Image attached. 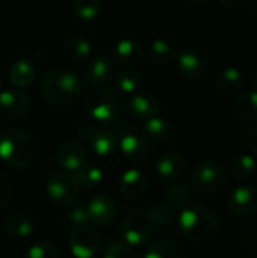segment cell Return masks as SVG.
I'll return each mask as SVG.
<instances>
[{"label": "cell", "instance_id": "9c48e42d", "mask_svg": "<svg viewBox=\"0 0 257 258\" xmlns=\"http://www.w3.org/2000/svg\"><path fill=\"white\" fill-rule=\"evenodd\" d=\"M68 246L76 258H95L101 248V239L92 227L80 225L71 231Z\"/></svg>", "mask_w": 257, "mask_h": 258}, {"label": "cell", "instance_id": "52a82bcc", "mask_svg": "<svg viewBox=\"0 0 257 258\" xmlns=\"http://www.w3.org/2000/svg\"><path fill=\"white\" fill-rule=\"evenodd\" d=\"M77 135L80 139L86 141L91 150L101 157H109L115 153L118 141L114 132L103 125H89L82 124L77 127Z\"/></svg>", "mask_w": 257, "mask_h": 258}, {"label": "cell", "instance_id": "ee69618b", "mask_svg": "<svg viewBox=\"0 0 257 258\" xmlns=\"http://www.w3.org/2000/svg\"><path fill=\"white\" fill-rule=\"evenodd\" d=\"M236 258H257V255H254V254H242V255Z\"/></svg>", "mask_w": 257, "mask_h": 258}, {"label": "cell", "instance_id": "d6986e66", "mask_svg": "<svg viewBox=\"0 0 257 258\" xmlns=\"http://www.w3.org/2000/svg\"><path fill=\"white\" fill-rule=\"evenodd\" d=\"M114 63L106 56H97L88 60L85 67V79L97 86H103L109 83L114 77Z\"/></svg>", "mask_w": 257, "mask_h": 258}, {"label": "cell", "instance_id": "603a6c76", "mask_svg": "<svg viewBox=\"0 0 257 258\" xmlns=\"http://www.w3.org/2000/svg\"><path fill=\"white\" fill-rule=\"evenodd\" d=\"M6 230L15 239H26V237L32 236L35 225H33L32 218L27 213L15 212L6 221Z\"/></svg>", "mask_w": 257, "mask_h": 258}, {"label": "cell", "instance_id": "7402d4cb", "mask_svg": "<svg viewBox=\"0 0 257 258\" xmlns=\"http://www.w3.org/2000/svg\"><path fill=\"white\" fill-rule=\"evenodd\" d=\"M235 112L236 115L247 122L257 121V91L241 92L235 100Z\"/></svg>", "mask_w": 257, "mask_h": 258}, {"label": "cell", "instance_id": "9a60e30c", "mask_svg": "<svg viewBox=\"0 0 257 258\" xmlns=\"http://www.w3.org/2000/svg\"><path fill=\"white\" fill-rule=\"evenodd\" d=\"M126 106H127V110L132 116L142 119V121L156 116L159 113V109H161L159 100L150 92L132 94V97L127 100Z\"/></svg>", "mask_w": 257, "mask_h": 258}, {"label": "cell", "instance_id": "f6af8a7d", "mask_svg": "<svg viewBox=\"0 0 257 258\" xmlns=\"http://www.w3.org/2000/svg\"><path fill=\"white\" fill-rule=\"evenodd\" d=\"M189 2H195V3H201V2H206V0H189Z\"/></svg>", "mask_w": 257, "mask_h": 258}, {"label": "cell", "instance_id": "2e32d148", "mask_svg": "<svg viewBox=\"0 0 257 258\" xmlns=\"http://www.w3.org/2000/svg\"><path fill=\"white\" fill-rule=\"evenodd\" d=\"M121 154L133 163H142L150 157V145L147 139L133 133H124L118 142Z\"/></svg>", "mask_w": 257, "mask_h": 258}, {"label": "cell", "instance_id": "bcb514c9", "mask_svg": "<svg viewBox=\"0 0 257 258\" xmlns=\"http://www.w3.org/2000/svg\"><path fill=\"white\" fill-rule=\"evenodd\" d=\"M0 86H2V79H0Z\"/></svg>", "mask_w": 257, "mask_h": 258}, {"label": "cell", "instance_id": "7c38bea8", "mask_svg": "<svg viewBox=\"0 0 257 258\" xmlns=\"http://www.w3.org/2000/svg\"><path fill=\"white\" fill-rule=\"evenodd\" d=\"M30 110V98L20 89H5L0 92V113L9 119H20Z\"/></svg>", "mask_w": 257, "mask_h": 258}, {"label": "cell", "instance_id": "44dd1931", "mask_svg": "<svg viewBox=\"0 0 257 258\" xmlns=\"http://www.w3.org/2000/svg\"><path fill=\"white\" fill-rule=\"evenodd\" d=\"M142 132L144 135L153 141V142H158V144H165L170 141L171 138V125L170 122L165 119V118H161V116H153V118H148L144 121V125H142Z\"/></svg>", "mask_w": 257, "mask_h": 258}, {"label": "cell", "instance_id": "b9f144b4", "mask_svg": "<svg viewBox=\"0 0 257 258\" xmlns=\"http://www.w3.org/2000/svg\"><path fill=\"white\" fill-rule=\"evenodd\" d=\"M224 6H227V8H235V6H238L242 0H220Z\"/></svg>", "mask_w": 257, "mask_h": 258}, {"label": "cell", "instance_id": "cb8c5ba5", "mask_svg": "<svg viewBox=\"0 0 257 258\" xmlns=\"http://www.w3.org/2000/svg\"><path fill=\"white\" fill-rule=\"evenodd\" d=\"M217 88L221 95L233 97L242 88V74L236 68H226L217 79Z\"/></svg>", "mask_w": 257, "mask_h": 258}, {"label": "cell", "instance_id": "5bb4252c", "mask_svg": "<svg viewBox=\"0 0 257 258\" xmlns=\"http://www.w3.org/2000/svg\"><path fill=\"white\" fill-rule=\"evenodd\" d=\"M85 207H86L89 222H92L95 225H109L117 216L115 203L105 195L91 198Z\"/></svg>", "mask_w": 257, "mask_h": 258}, {"label": "cell", "instance_id": "e0dca14e", "mask_svg": "<svg viewBox=\"0 0 257 258\" xmlns=\"http://www.w3.org/2000/svg\"><path fill=\"white\" fill-rule=\"evenodd\" d=\"M186 163L185 159L176 151L164 153L156 162V172L165 181H177L185 174Z\"/></svg>", "mask_w": 257, "mask_h": 258}, {"label": "cell", "instance_id": "e575fe53", "mask_svg": "<svg viewBox=\"0 0 257 258\" xmlns=\"http://www.w3.org/2000/svg\"><path fill=\"white\" fill-rule=\"evenodd\" d=\"M26 258H59V252L53 243L38 242L27 249Z\"/></svg>", "mask_w": 257, "mask_h": 258}, {"label": "cell", "instance_id": "d590c367", "mask_svg": "<svg viewBox=\"0 0 257 258\" xmlns=\"http://www.w3.org/2000/svg\"><path fill=\"white\" fill-rule=\"evenodd\" d=\"M103 258H135L133 249L123 242H109Z\"/></svg>", "mask_w": 257, "mask_h": 258}, {"label": "cell", "instance_id": "f546056e", "mask_svg": "<svg viewBox=\"0 0 257 258\" xmlns=\"http://www.w3.org/2000/svg\"><path fill=\"white\" fill-rule=\"evenodd\" d=\"M115 85L117 89L123 94L132 95L136 92V89L141 85V76L138 71L132 70V68H126L123 71H120L115 77Z\"/></svg>", "mask_w": 257, "mask_h": 258}, {"label": "cell", "instance_id": "484cf974", "mask_svg": "<svg viewBox=\"0 0 257 258\" xmlns=\"http://www.w3.org/2000/svg\"><path fill=\"white\" fill-rule=\"evenodd\" d=\"M165 198H167V204L173 210H183L188 206H191L194 201V195L186 184H176L168 187L165 192Z\"/></svg>", "mask_w": 257, "mask_h": 258}, {"label": "cell", "instance_id": "74e56055", "mask_svg": "<svg viewBox=\"0 0 257 258\" xmlns=\"http://www.w3.org/2000/svg\"><path fill=\"white\" fill-rule=\"evenodd\" d=\"M11 198V184L5 175L0 174V207H3Z\"/></svg>", "mask_w": 257, "mask_h": 258}, {"label": "cell", "instance_id": "ac0fdd59", "mask_svg": "<svg viewBox=\"0 0 257 258\" xmlns=\"http://www.w3.org/2000/svg\"><path fill=\"white\" fill-rule=\"evenodd\" d=\"M58 162L67 172L74 174L86 163V151L79 142H65L58 151Z\"/></svg>", "mask_w": 257, "mask_h": 258}, {"label": "cell", "instance_id": "836d02e7", "mask_svg": "<svg viewBox=\"0 0 257 258\" xmlns=\"http://www.w3.org/2000/svg\"><path fill=\"white\" fill-rule=\"evenodd\" d=\"M174 47L165 39H156L150 45V57L158 63H168L174 59Z\"/></svg>", "mask_w": 257, "mask_h": 258}, {"label": "cell", "instance_id": "4fadbf2b", "mask_svg": "<svg viewBox=\"0 0 257 258\" xmlns=\"http://www.w3.org/2000/svg\"><path fill=\"white\" fill-rule=\"evenodd\" d=\"M148 187V181L145 175L139 169H127L118 181V190L123 198L129 201L141 200Z\"/></svg>", "mask_w": 257, "mask_h": 258}, {"label": "cell", "instance_id": "ba28073f", "mask_svg": "<svg viewBox=\"0 0 257 258\" xmlns=\"http://www.w3.org/2000/svg\"><path fill=\"white\" fill-rule=\"evenodd\" d=\"M80 192L76 177L67 171L53 174L47 181V197L56 206H70Z\"/></svg>", "mask_w": 257, "mask_h": 258}, {"label": "cell", "instance_id": "30bf717a", "mask_svg": "<svg viewBox=\"0 0 257 258\" xmlns=\"http://www.w3.org/2000/svg\"><path fill=\"white\" fill-rule=\"evenodd\" d=\"M176 62L179 73L189 80L201 79L209 68L208 56L197 47H186L179 51Z\"/></svg>", "mask_w": 257, "mask_h": 258}, {"label": "cell", "instance_id": "7bdbcfd3", "mask_svg": "<svg viewBox=\"0 0 257 258\" xmlns=\"http://www.w3.org/2000/svg\"><path fill=\"white\" fill-rule=\"evenodd\" d=\"M250 82H251V86L254 88V91H257V71H254V73L250 76Z\"/></svg>", "mask_w": 257, "mask_h": 258}, {"label": "cell", "instance_id": "f35d334b", "mask_svg": "<svg viewBox=\"0 0 257 258\" xmlns=\"http://www.w3.org/2000/svg\"><path fill=\"white\" fill-rule=\"evenodd\" d=\"M247 148L250 151V154L253 157H257V125H254L248 133H247V139H245Z\"/></svg>", "mask_w": 257, "mask_h": 258}, {"label": "cell", "instance_id": "d4e9b609", "mask_svg": "<svg viewBox=\"0 0 257 258\" xmlns=\"http://www.w3.org/2000/svg\"><path fill=\"white\" fill-rule=\"evenodd\" d=\"M35 77H36V68L29 59L17 60L9 70V79L18 88L29 86L35 80Z\"/></svg>", "mask_w": 257, "mask_h": 258}, {"label": "cell", "instance_id": "7a4b0ae2", "mask_svg": "<svg viewBox=\"0 0 257 258\" xmlns=\"http://www.w3.org/2000/svg\"><path fill=\"white\" fill-rule=\"evenodd\" d=\"M179 227L186 239L203 243L215 237L218 231V218L209 207L192 203L180 210Z\"/></svg>", "mask_w": 257, "mask_h": 258}, {"label": "cell", "instance_id": "277c9868", "mask_svg": "<svg viewBox=\"0 0 257 258\" xmlns=\"http://www.w3.org/2000/svg\"><path fill=\"white\" fill-rule=\"evenodd\" d=\"M85 107L89 116L103 125L115 122L120 116L118 97L115 91L106 86H98L97 89L91 91L86 97Z\"/></svg>", "mask_w": 257, "mask_h": 258}, {"label": "cell", "instance_id": "60d3db41", "mask_svg": "<svg viewBox=\"0 0 257 258\" xmlns=\"http://www.w3.org/2000/svg\"><path fill=\"white\" fill-rule=\"evenodd\" d=\"M247 9L251 15L257 17V0H247Z\"/></svg>", "mask_w": 257, "mask_h": 258}, {"label": "cell", "instance_id": "ffe728a7", "mask_svg": "<svg viewBox=\"0 0 257 258\" xmlns=\"http://www.w3.org/2000/svg\"><path fill=\"white\" fill-rule=\"evenodd\" d=\"M112 54H114L115 62L130 67V65H136L141 62V59L144 56V48H142L141 42H138L135 39H121L114 47Z\"/></svg>", "mask_w": 257, "mask_h": 258}, {"label": "cell", "instance_id": "d6a6232c", "mask_svg": "<svg viewBox=\"0 0 257 258\" xmlns=\"http://www.w3.org/2000/svg\"><path fill=\"white\" fill-rule=\"evenodd\" d=\"M101 0H73V11L82 20H94L101 12Z\"/></svg>", "mask_w": 257, "mask_h": 258}, {"label": "cell", "instance_id": "8fae6325", "mask_svg": "<svg viewBox=\"0 0 257 258\" xmlns=\"http://www.w3.org/2000/svg\"><path fill=\"white\" fill-rule=\"evenodd\" d=\"M229 210L238 218H247L257 212V187L242 184L236 187L227 201Z\"/></svg>", "mask_w": 257, "mask_h": 258}, {"label": "cell", "instance_id": "8992f818", "mask_svg": "<svg viewBox=\"0 0 257 258\" xmlns=\"http://www.w3.org/2000/svg\"><path fill=\"white\" fill-rule=\"evenodd\" d=\"M155 224L150 215L144 210L129 212L121 222V236L126 245L130 248L145 245L153 236Z\"/></svg>", "mask_w": 257, "mask_h": 258}, {"label": "cell", "instance_id": "4dcf8cb0", "mask_svg": "<svg viewBox=\"0 0 257 258\" xmlns=\"http://www.w3.org/2000/svg\"><path fill=\"white\" fill-rule=\"evenodd\" d=\"M144 258H183L180 249L170 240H158L155 243H151Z\"/></svg>", "mask_w": 257, "mask_h": 258}, {"label": "cell", "instance_id": "4316f807", "mask_svg": "<svg viewBox=\"0 0 257 258\" xmlns=\"http://www.w3.org/2000/svg\"><path fill=\"white\" fill-rule=\"evenodd\" d=\"M229 172L239 180H247L256 172V160L253 156L239 154L229 162Z\"/></svg>", "mask_w": 257, "mask_h": 258}, {"label": "cell", "instance_id": "1f68e13d", "mask_svg": "<svg viewBox=\"0 0 257 258\" xmlns=\"http://www.w3.org/2000/svg\"><path fill=\"white\" fill-rule=\"evenodd\" d=\"M150 218L155 227L159 228H171L174 224V210L167 203H156L150 209Z\"/></svg>", "mask_w": 257, "mask_h": 258}, {"label": "cell", "instance_id": "8d00e7d4", "mask_svg": "<svg viewBox=\"0 0 257 258\" xmlns=\"http://www.w3.org/2000/svg\"><path fill=\"white\" fill-rule=\"evenodd\" d=\"M67 219H68V222H71L74 227L88 225L89 219H88L86 207H85V206H76V207H71V209L67 212Z\"/></svg>", "mask_w": 257, "mask_h": 258}, {"label": "cell", "instance_id": "ab89813d", "mask_svg": "<svg viewBox=\"0 0 257 258\" xmlns=\"http://www.w3.org/2000/svg\"><path fill=\"white\" fill-rule=\"evenodd\" d=\"M241 237L247 243H254V242H257V231L254 228H245V230H242Z\"/></svg>", "mask_w": 257, "mask_h": 258}, {"label": "cell", "instance_id": "f1b7e54d", "mask_svg": "<svg viewBox=\"0 0 257 258\" xmlns=\"http://www.w3.org/2000/svg\"><path fill=\"white\" fill-rule=\"evenodd\" d=\"M65 53L73 60H85L91 53V42L85 36L74 35L67 41Z\"/></svg>", "mask_w": 257, "mask_h": 258}, {"label": "cell", "instance_id": "3957f363", "mask_svg": "<svg viewBox=\"0 0 257 258\" xmlns=\"http://www.w3.org/2000/svg\"><path fill=\"white\" fill-rule=\"evenodd\" d=\"M35 156V144L29 133L20 128H8L0 136V159L5 165L21 169L30 165Z\"/></svg>", "mask_w": 257, "mask_h": 258}, {"label": "cell", "instance_id": "5b68a950", "mask_svg": "<svg viewBox=\"0 0 257 258\" xmlns=\"http://www.w3.org/2000/svg\"><path fill=\"white\" fill-rule=\"evenodd\" d=\"M191 181L198 192L204 195H217L227 186V172L218 162L204 160L192 169Z\"/></svg>", "mask_w": 257, "mask_h": 258}, {"label": "cell", "instance_id": "6da1fadb", "mask_svg": "<svg viewBox=\"0 0 257 258\" xmlns=\"http://www.w3.org/2000/svg\"><path fill=\"white\" fill-rule=\"evenodd\" d=\"M41 94L53 106H73L82 95V82L68 68L56 67L48 70L41 79Z\"/></svg>", "mask_w": 257, "mask_h": 258}, {"label": "cell", "instance_id": "83f0119b", "mask_svg": "<svg viewBox=\"0 0 257 258\" xmlns=\"http://www.w3.org/2000/svg\"><path fill=\"white\" fill-rule=\"evenodd\" d=\"M76 180L79 181L80 187H95L103 181V171L97 165L85 163L77 172H74Z\"/></svg>", "mask_w": 257, "mask_h": 258}]
</instances>
